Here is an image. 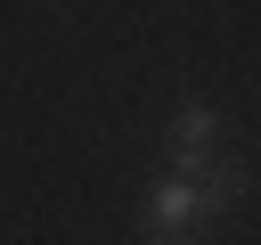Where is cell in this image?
Listing matches in <instances>:
<instances>
[{"mask_svg":"<svg viewBox=\"0 0 261 245\" xmlns=\"http://www.w3.org/2000/svg\"><path fill=\"white\" fill-rule=\"evenodd\" d=\"M139 245H204V229H139Z\"/></svg>","mask_w":261,"mask_h":245,"instance_id":"obj_2","label":"cell"},{"mask_svg":"<svg viewBox=\"0 0 261 245\" xmlns=\"http://www.w3.org/2000/svg\"><path fill=\"white\" fill-rule=\"evenodd\" d=\"M212 155H220V114L204 98H188L179 122H171V172H204Z\"/></svg>","mask_w":261,"mask_h":245,"instance_id":"obj_1","label":"cell"}]
</instances>
